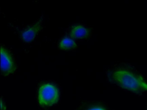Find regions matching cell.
I'll return each instance as SVG.
<instances>
[{
    "mask_svg": "<svg viewBox=\"0 0 147 110\" xmlns=\"http://www.w3.org/2000/svg\"><path fill=\"white\" fill-rule=\"evenodd\" d=\"M79 110H109L106 103L102 101L86 102L81 104Z\"/></svg>",
    "mask_w": 147,
    "mask_h": 110,
    "instance_id": "obj_7",
    "label": "cell"
},
{
    "mask_svg": "<svg viewBox=\"0 0 147 110\" xmlns=\"http://www.w3.org/2000/svg\"><path fill=\"white\" fill-rule=\"evenodd\" d=\"M43 15H42L40 18L35 21L32 24L24 26L23 28H19L17 26L13 25V23L9 24L12 27L14 28L22 40L26 44H30L33 42L36 38L38 33L40 32L42 29V23H43Z\"/></svg>",
    "mask_w": 147,
    "mask_h": 110,
    "instance_id": "obj_3",
    "label": "cell"
},
{
    "mask_svg": "<svg viewBox=\"0 0 147 110\" xmlns=\"http://www.w3.org/2000/svg\"><path fill=\"white\" fill-rule=\"evenodd\" d=\"M78 46L77 41L66 35L60 40L58 44L59 48L64 51H75Z\"/></svg>",
    "mask_w": 147,
    "mask_h": 110,
    "instance_id": "obj_6",
    "label": "cell"
},
{
    "mask_svg": "<svg viewBox=\"0 0 147 110\" xmlns=\"http://www.w3.org/2000/svg\"><path fill=\"white\" fill-rule=\"evenodd\" d=\"M59 97V88L52 83L41 85L38 92V99L40 105L44 107L53 106L58 102Z\"/></svg>",
    "mask_w": 147,
    "mask_h": 110,
    "instance_id": "obj_2",
    "label": "cell"
},
{
    "mask_svg": "<svg viewBox=\"0 0 147 110\" xmlns=\"http://www.w3.org/2000/svg\"><path fill=\"white\" fill-rule=\"evenodd\" d=\"M106 74L109 82L123 90L137 94L147 93V80L130 64H115L107 70Z\"/></svg>",
    "mask_w": 147,
    "mask_h": 110,
    "instance_id": "obj_1",
    "label": "cell"
},
{
    "mask_svg": "<svg viewBox=\"0 0 147 110\" xmlns=\"http://www.w3.org/2000/svg\"><path fill=\"white\" fill-rule=\"evenodd\" d=\"M1 74L5 76L14 73L17 69L16 59L13 52L5 46L1 47Z\"/></svg>",
    "mask_w": 147,
    "mask_h": 110,
    "instance_id": "obj_4",
    "label": "cell"
},
{
    "mask_svg": "<svg viewBox=\"0 0 147 110\" xmlns=\"http://www.w3.org/2000/svg\"><path fill=\"white\" fill-rule=\"evenodd\" d=\"M146 110H147V106H146Z\"/></svg>",
    "mask_w": 147,
    "mask_h": 110,
    "instance_id": "obj_8",
    "label": "cell"
},
{
    "mask_svg": "<svg viewBox=\"0 0 147 110\" xmlns=\"http://www.w3.org/2000/svg\"><path fill=\"white\" fill-rule=\"evenodd\" d=\"M93 33V28L83 23H75L68 27L65 34L77 42L90 39Z\"/></svg>",
    "mask_w": 147,
    "mask_h": 110,
    "instance_id": "obj_5",
    "label": "cell"
}]
</instances>
